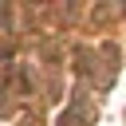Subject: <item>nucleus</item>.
<instances>
[{"mask_svg": "<svg viewBox=\"0 0 126 126\" xmlns=\"http://www.w3.org/2000/svg\"><path fill=\"white\" fill-rule=\"evenodd\" d=\"M83 122H87V110H83V106H75V110L63 114V126H83Z\"/></svg>", "mask_w": 126, "mask_h": 126, "instance_id": "obj_1", "label": "nucleus"}]
</instances>
